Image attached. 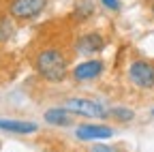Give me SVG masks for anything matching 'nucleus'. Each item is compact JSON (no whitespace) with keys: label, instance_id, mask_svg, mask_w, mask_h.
<instances>
[{"label":"nucleus","instance_id":"1","mask_svg":"<svg viewBox=\"0 0 154 152\" xmlns=\"http://www.w3.org/2000/svg\"><path fill=\"white\" fill-rule=\"evenodd\" d=\"M34 71L49 84H62L69 77V58L58 47H43L34 56Z\"/></svg>","mask_w":154,"mask_h":152},{"label":"nucleus","instance_id":"2","mask_svg":"<svg viewBox=\"0 0 154 152\" xmlns=\"http://www.w3.org/2000/svg\"><path fill=\"white\" fill-rule=\"evenodd\" d=\"M47 5H49V0H9L7 13L15 22H32L43 15Z\"/></svg>","mask_w":154,"mask_h":152},{"label":"nucleus","instance_id":"3","mask_svg":"<svg viewBox=\"0 0 154 152\" xmlns=\"http://www.w3.org/2000/svg\"><path fill=\"white\" fill-rule=\"evenodd\" d=\"M64 107L73 111L75 116H86V118H109V107L103 101L88 99V97H69L64 101Z\"/></svg>","mask_w":154,"mask_h":152},{"label":"nucleus","instance_id":"4","mask_svg":"<svg viewBox=\"0 0 154 152\" xmlns=\"http://www.w3.org/2000/svg\"><path fill=\"white\" fill-rule=\"evenodd\" d=\"M128 82L139 90H154V64L137 58L128 64Z\"/></svg>","mask_w":154,"mask_h":152},{"label":"nucleus","instance_id":"5","mask_svg":"<svg viewBox=\"0 0 154 152\" xmlns=\"http://www.w3.org/2000/svg\"><path fill=\"white\" fill-rule=\"evenodd\" d=\"M116 135V129L109 124H92V122H84L77 124L73 131V137L77 141H88V144H96V141H105L111 139Z\"/></svg>","mask_w":154,"mask_h":152},{"label":"nucleus","instance_id":"6","mask_svg":"<svg viewBox=\"0 0 154 152\" xmlns=\"http://www.w3.org/2000/svg\"><path fill=\"white\" fill-rule=\"evenodd\" d=\"M105 73V62L99 58H86L79 64H75L71 71V77L77 84H86V82H94L99 79L101 75Z\"/></svg>","mask_w":154,"mask_h":152},{"label":"nucleus","instance_id":"7","mask_svg":"<svg viewBox=\"0 0 154 152\" xmlns=\"http://www.w3.org/2000/svg\"><path fill=\"white\" fill-rule=\"evenodd\" d=\"M75 51L79 56H86V58H90V56L94 54H101L105 49V36L99 32V30H90V32H84L77 36L75 41Z\"/></svg>","mask_w":154,"mask_h":152},{"label":"nucleus","instance_id":"8","mask_svg":"<svg viewBox=\"0 0 154 152\" xmlns=\"http://www.w3.org/2000/svg\"><path fill=\"white\" fill-rule=\"evenodd\" d=\"M0 131L13 133V135H32L38 131V124L32 120H19V118H0Z\"/></svg>","mask_w":154,"mask_h":152},{"label":"nucleus","instance_id":"9","mask_svg":"<svg viewBox=\"0 0 154 152\" xmlns=\"http://www.w3.org/2000/svg\"><path fill=\"white\" fill-rule=\"evenodd\" d=\"M73 116H75V113L69 111V109L62 105V107H51V109H47V111L43 113V120H45V124H49V126L64 129V126H71V124H73Z\"/></svg>","mask_w":154,"mask_h":152},{"label":"nucleus","instance_id":"10","mask_svg":"<svg viewBox=\"0 0 154 152\" xmlns=\"http://www.w3.org/2000/svg\"><path fill=\"white\" fill-rule=\"evenodd\" d=\"M17 32V26H15V20L9 15V13H0V45L2 43H9Z\"/></svg>","mask_w":154,"mask_h":152},{"label":"nucleus","instance_id":"11","mask_svg":"<svg viewBox=\"0 0 154 152\" xmlns=\"http://www.w3.org/2000/svg\"><path fill=\"white\" fill-rule=\"evenodd\" d=\"M92 15H94L92 0H79V2L75 5V9H73V20H77V22H86Z\"/></svg>","mask_w":154,"mask_h":152},{"label":"nucleus","instance_id":"12","mask_svg":"<svg viewBox=\"0 0 154 152\" xmlns=\"http://www.w3.org/2000/svg\"><path fill=\"white\" fill-rule=\"evenodd\" d=\"M109 118H113L116 122H120V124H126V122L135 120V111L128 109V107H111L109 109Z\"/></svg>","mask_w":154,"mask_h":152},{"label":"nucleus","instance_id":"13","mask_svg":"<svg viewBox=\"0 0 154 152\" xmlns=\"http://www.w3.org/2000/svg\"><path fill=\"white\" fill-rule=\"evenodd\" d=\"M99 2L103 5V9H107V11H111V13H118V11L122 9L120 0H99Z\"/></svg>","mask_w":154,"mask_h":152},{"label":"nucleus","instance_id":"14","mask_svg":"<svg viewBox=\"0 0 154 152\" xmlns=\"http://www.w3.org/2000/svg\"><path fill=\"white\" fill-rule=\"evenodd\" d=\"M150 113H152V116H154V107H152V111H150Z\"/></svg>","mask_w":154,"mask_h":152},{"label":"nucleus","instance_id":"15","mask_svg":"<svg viewBox=\"0 0 154 152\" xmlns=\"http://www.w3.org/2000/svg\"><path fill=\"white\" fill-rule=\"evenodd\" d=\"M152 15H154V5H152Z\"/></svg>","mask_w":154,"mask_h":152}]
</instances>
